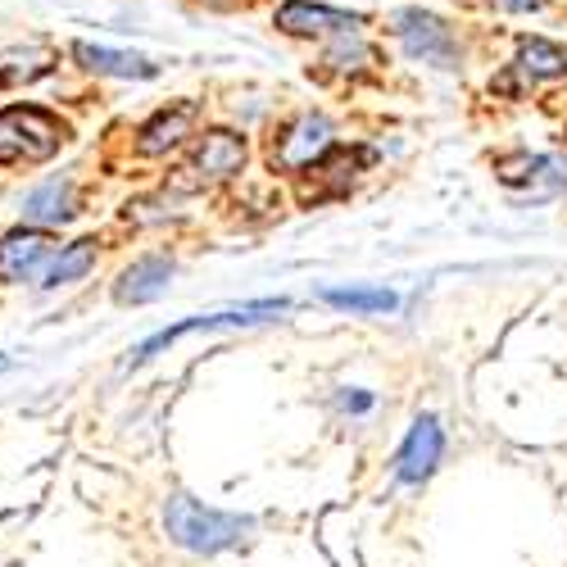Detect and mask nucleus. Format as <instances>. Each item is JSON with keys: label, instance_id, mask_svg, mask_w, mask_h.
I'll return each instance as SVG.
<instances>
[{"label": "nucleus", "instance_id": "obj_1", "mask_svg": "<svg viewBox=\"0 0 567 567\" xmlns=\"http://www.w3.org/2000/svg\"><path fill=\"white\" fill-rule=\"evenodd\" d=\"M164 527L173 536V545L192 549V554H223L231 545H241L250 532H255V517L246 513H218V508H205L200 499L192 495H168L164 504Z\"/></svg>", "mask_w": 567, "mask_h": 567}, {"label": "nucleus", "instance_id": "obj_2", "mask_svg": "<svg viewBox=\"0 0 567 567\" xmlns=\"http://www.w3.org/2000/svg\"><path fill=\"white\" fill-rule=\"evenodd\" d=\"M69 141V127L37 105L0 110V164H41Z\"/></svg>", "mask_w": 567, "mask_h": 567}, {"label": "nucleus", "instance_id": "obj_3", "mask_svg": "<svg viewBox=\"0 0 567 567\" xmlns=\"http://www.w3.org/2000/svg\"><path fill=\"white\" fill-rule=\"evenodd\" d=\"M395 37L409 51V60L432 64V69H458V41L445 19L427 10H400L395 14Z\"/></svg>", "mask_w": 567, "mask_h": 567}, {"label": "nucleus", "instance_id": "obj_4", "mask_svg": "<svg viewBox=\"0 0 567 567\" xmlns=\"http://www.w3.org/2000/svg\"><path fill=\"white\" fill-rule=\"evenodd\" d=\"M332 151V123L322 114H300L272 136V168L281 173H305Z\"/></svg>", "mask_w": 567, "mask_h": 567}, {"label": "nucleus", "instance_id": "obj_5", "mask_svg": "<svg viewBox=\"0 0 567 567\" xmlns=\"http://www.w3.org/2000/svg\"><path fill=\"white\" fill-rule=\"evenodd\" d=\"M287 309H291L287 300H259V305L231 309V313H200V318H186V322H177V327H164L159 337H151L146 346H141V350L132 354V368H136V363H146V359H155L159 350H168L173 341L192 337V332H218V327H255V322H264V313H287Z\"/></svg>", "mask_w": 567, "mask_h": 567}, {"label": "nucleus", "instance_id": "obj_6", "mask_svg": "<svg viewBox=\"0 0 567 567\" xmlns=\"http://www.w3.org/2000/svg\"><path fill=\"white\" fill-rule=\"evenodd\" d=\"M441 450H445V432H441V422L432 413H417L413 417V427L400 445V463H395V477L404 486H422L436 472L441 463Z\"/></svg>", "mask_w": 567, "mask_h": 567}, {"label": "nucleus", "instance_id": "obj_7", "mask_svg": "<svg viewBox=\"0 0 567 567\" xmlns=\"http://www.w3.org/2000/svg\"><path fill=\"white\" fill-rule=\"evenodd\" d=\"M192 168L205 177V182H227L246 168V136H236L227 127H214L200 136V146L192 155Z\"/></svg>", "mask_w": 567, "mask_h": 567}, {"label": "nucleus", "instance_id": "obj_8", "mask_svg": "<svg viewBox=\"0 0 567 567\" xmlns=\"http://www.w3.org/2000/svg\"><path fill=\"white\" fill-rule=\"evenodd\" d=\"M277 28L291 32V37H337V32L363 28V19L327 10V6H309V0H287V6L277 10Z\"/></svg>", "mask_w": 567, "mask_h": 567}, {"label": "nucleus", "instance_id": "obj_9", "mask_svg": "<svg viewBox=\"0 0 567 567\" xmlns=\"http://www.w3.org/2000/svg\"><path fill=\"white\" fill-rule=\"evenodd\" d=\"M196 118H200V105L196 101H182V105H168V110H159L146 127H141V141H136V151L141 155H168V151H177L186 136H192V127H196Z\"/></svg>", "mask_w": 567, "mask_h": 567}, {"label": "nucleus", "instance_id": "obj_10", "mask_svg": "<svg viewBox=\"0 0 567 567\" xmlns=\"http://www.w3.org/2000/svg\"><path fill=\"white\" fill-rule=\"evenodd\" d=\"M168 281H173V259L146 255V259H136L132 268H123L118 287H114V300L118 305H151V300H159L168 291Z\"/></svg>", "mask_w": 567, "mask_h": 567}, {"label": "nucleus", "instance_id": "obj_11", "mask_svg": "<svg viewBox=\"0 0 567 567\" xmlns=\"http://www.w3.org/2000/svg\"><path fill=\"white\" fill-rule=\"evenodd\" d=\"M55 241L45 231H10L0 241V281H23L32 277L45 259H51Z\"/></svg>", "mask_w": 567, "mask_h": 567}, {"label": "nucleus", "instance_id": "obj_12", "mask_svg": "<svg viewBox=\"0 0 567 567\" xmlns=\"http://www.w3.org/2000/svg\"><path fill=\"white\" fill-rule=\"evenodd\" d=\"M73 55H78L91 73H110V78H155V73H159L146 55L110 51V45H91V41H78V45H73Z\"/></svg>", "mask_w": 567, "mask_h": 567}, {"label": "nucleus", "instance_id": "obj_13", "mask_svg": "<svg viewBox=\"0 0 567 567\" xmlns=\"http://www.w3.org/2000/svg\"><path fill=\"white\" fill-rule=\"evenodd\" d=\"M73 218V182L51 177L23 200V223H69Z\"/></svg>", "mask_w": 567, "mask_h": 567}, {"label": "nucleus", "instance_id": "obj_14", "mask_svg": "<svg viewBox=\"0 0 567 567\" xmlns=\"http://www.w3.org/2000/svg\"><path fill=\"white\" fill-rule=\"evenodd\" d=\"M517 69H523L527 78L536 82H549V78H563L567 73V51L545 37H523V45H517Z\"/></svg>", "mask_w": 567, "mask_h": 567}, {"label": "nucleus", "instance_id": "obj_15", "mask_svg": "<svg viewBox=\"0 0 567 567\" xmlns=\"http://www.w3.org/2000/svg\"><path fill=\"white\" fill-rule=\"evenodd\" d=\"M318 296L332 309H350V313H391L400 305V296L386 287H322Z\"/></svg>", "mask_w": 567, "mask_h": 567}, {"label": "nucleus", "instance_id": "obj_16", "mask_svg": "<svg viewBox=\"0 0 567 567\" xmlns=\"http://www.w3.org/2000/svg\"><path fill=\"white\" fill-rule=\"evenodd\" d=\"M91 264H96V241H73V246L60 250V259H55L51 268H45V281H41V287H45V291L69 287V281H78V277L91 272Z\"/></svg>", "mask_w": 567, "mask_h": 567}, {"label": "nucleus", "instance_id": "obj_17", "mask_svg": "<svg viewBox=\"0 0 567 567\" xmlns=\"http://www.w3.org/2000/svg\"><path fill=\"white\" fill-rule=\"evenodd\" d=\"M341 409H346V413H368V409H372V395H368V391H346V395H341Z\"/></svg>", "mask_w": 567, "mask_h": 567}, {"label": "nucleus", "instance_id": "obj_18", "mask_svg": "<svg viewBox=\"0 0 567 567\" xmlns=\"http://www.w3.org/2000/svg\"><path fill=\"white\" fill-rule=\"evenodd\" d=\"M491 6L513 10V14H532V10H540V6H545V0H491Z\"/></svg>", "mask_w": 567, "mask_h": 567}, {"label": "nucleus", "instance_id": "obj_19", "mask_svg": "<svg viewBox=\"0 0 567 567\" xmlns=\"http://www.w3.org/2000/svg\"><path fill=\"white\" fill-rule=\"evenodd\" d=\"M205 6H218V10H227V6H241V0H205Z\"/></svg>", "mask_w": 567, "mask_h": 567}, {"label": "nucleus", "instance_id": "obj_20", "mask_svg": "<svg viewBox=\"0 0 567 567\" xmlns=\"http://www.w3.org/2000/svg\"><path fill=\"white\" fill-rule=\"evenodd\" d=\"M6 363H10V359H6V354H0V372H6Z\"/></svg>", "mask_w": 567, "mask_h": 567}]
</instances>
